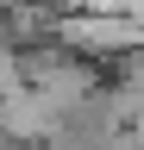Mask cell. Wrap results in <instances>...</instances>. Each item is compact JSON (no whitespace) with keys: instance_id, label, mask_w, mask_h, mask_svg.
Listing matches in <instances>:
<instances>
[{"instance_id":"cell-1","label":"cell","mask_w":144,"mask_h":150,"mask_svg":"<svg viewBox=\"0 0 144 150\" xmlns=\"http://www.w3.org/2000/svg\"><path fill=\"white\" fill-rule=\"evenodd\" d=\"M57 44L88 56V63L138 56L144 50V19L138 13H69V19H57Z\"/></svg>"},{"instance_id":"cell-2","label":"cell","mask_w":144,"mask_h":150,"mask_svg":"<svg viewBox=\"0 0 144 150\" xmlns=\"http://www.w3.org/2000/svg\"><path fill=\"white\" fill-rule=\"evenodd\" d=\"M6 6H19V0H0V13H6Z\"/></svg>"}]
</instances>
